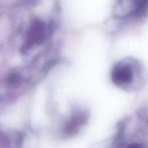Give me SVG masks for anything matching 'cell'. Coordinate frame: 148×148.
I'll list each match as a JSON object with an SVG mask.
<instances>
[{
  "label": "cell",
  "instance_id": "cell-1",
  "mask_svg": "<svg viewBox=\"0 0 148 148\" xmlns=\"http://www.w3.org/2000/svg\"><path fill=\"white\" fill-rule=\"evenodd\" d=\"M139 69L137 64L126 61L116 64L112 71V79L117 85L130 87L137 77Z\"/></svg>",
  "mask_w": 148,
  "mask_h": 148
},
{
  "label": "cell",
  "instance_id": "cell-2",
  "mask_svg": "<svg viewBox=\"0 0 148 148\" xmlns=\"http://www.w3.org/2000/svg\"><path fill=\"white\" fill-rule=\"evenodd\" d=\"M126 148H143V145L142 144H140V143H134L128 145Z\"/></svg>",
  "mask_w": 148,
  "mask_h": 148
}]
</instances>
